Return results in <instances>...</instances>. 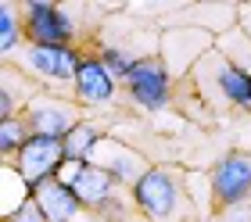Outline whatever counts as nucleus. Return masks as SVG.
Wrapping results in <instances>:
<instances>
[{
  "instance_id": "nucleus-7",
  "label": "nucleus",
  "mask_w": 251,
  "mask_h": 222,
  "mask_svg": "<svg viewBox=\"0 0 251 222\" xmlns=\"http://www.w3.org/2000/svg\"><path fill=\"white\" fill-rule=\"evenodd\" d=\"M29 65L36 68L40 75H50V79H75L79 54L65 43H32Z\"/></svg>"
},
{
  "instance_id": "nucleus-2",
  "label": "nucleus",
  "mask_w": 251,
  "mask_h": 222,
  "mask_svg": "<svg viewBox=\"0 0 251 222\" xmlns=\"http://www.w3.org/2000/svg\"><path fill=\"white\" fill-rule=\"evenodd\" d=\"M133 197H136V204H140L144 215L165 222V219H173L176 204H179V186L165 169H147L144 176L136 179Z\"/></svg>"
},
{
  "instance_id": "nucleus-10",
  "label": "nucleus",
  "mask_w": 251,
  "mask_h": 222,
  "mask_svg": "<svg viewBox=\"0 0 251 222\" xmlns=\"http://www.w3.org/2000/svg\"><path fill=\"white\" fill-rule=\"evenodd\" d=\"M29 122L32 129L43 133V136H68V129L75 125V115L65 108V104H36V108L29 111Z\"/></svg>"
},
{
  "instance_id": "nucleus-6",
  "label": "nucleus",
  "mask_w": 251,
  "mask_h": 222,
  "mask_svg": "<svg viewBox=\"0 0 251 222\" xmlns=\"http://www.w3.org/2000/svg\"><path fill=\"white\" fill-rule=\"evenodd\" d=\"M32 194H36V208L43 212V219H50V222H68V219L79 215V208H83L79 197H75V190L68 183H61L58 176L36 183Z\"/></svg>"
},
{
  "instance_id": "nucleus-16",
  "label": "nucleus",
  "mask_w": 251,
  "mask_h": 222,
  "mask_svg": "<svg viewBox=\"0 0 251 222\" xmlns=\"http://www.w3.org/2000/svg\"><path fill=\"white\" fill-rule=\"evenodd\" d=\"M11 222H47V219H43V212L36 208V201H32V204L22 208V212H18L15 219H11Z\"/></svg>"
},
{
  "instance_id": "nucleus-17",
  "label": "nucleus",
  "mask_w": 251,
  "mask_h": 222,
  "mask_svg": "<svg viewBox=\"0 0 251 222\" xmlns=\"http://www.w3.org/2000/svg\"><path fill=\"white\" fill-rule=\"evenodd\" d=\"M11 111H15V97H11L7 90H0V122L11 119Z\"/></svg>"
},
{
  "instance_id": "nucleus-8",
  "label": "nucleus",
  "mask_w": 251,
  "mask_h": 222,
  "mask_svg": "<svg viewBox=\"0 0 251 222\" xmlns=\"http://www.w3.org/2000/svg\"><path fill=\"white\" fill-rule=\"evenodd\" d=\"M75 90L86 104H104L115 93V75L108 72L100 61H79L75 68Z\"/></svg>"
},
{
  "instance_id": "nucleus-5",
  "label": "nucleus",
  "mask_w": 251,
  "mask_h": 222,
  "mask_svg": "<svg viewBox=\"0 0 251 222\" xmlns=\"http://www.w3.org/2000/svg\"><path fill=\"white\" fill-rule=\"evenodd\" d=\"M25 32L32 36V43H65L72 36V22H68L65 11L54 7L50 0H29Z\"/></svg>"
},
{
  "instance_id": "nucleus-3",
  "label": "nucleus",
  "mask_w": 251,
  "mask_h": 222,
  "mask_svg": "<svg viewBox=\"0 0 251 222\" xmlns=\"http://www.w3.org/2000/svg\"><path fill=\"white\" fill-rule=\"evenodd\" d=\"M126 86H129L133 100L147 111H158L169 100V72L154 57H140V61L129 68V75H126Z\"/></svg>"
},
{
  "instance_id": "nucleus-14",
  "label": "nucleus",
  "mask_w": 251,
  "mask_h": 222,
  "mask_svg": "<svg viewBox=\"0 0 251 222\" xmlns=\"http://www.w3.org/2000/svg\"><path fill=\"white\" fill-rule=\"evenodd\" d=\"M100 65H104L115 79H126V75H129V68H133L136 61H133L126 50H119V47H108V50L100 54Z\"/></svg>"
},
{
  "instance_id": "nucleus-13",
  "label": "nucleus",
  "mask_w": 251,
  "mask_h": 222,
  "mask_svg": "<svg viewBox=\"0 0 251 222\" xmlns=\"http://www.w3.org/2000/svg\"><path fill=\"white\" fill-rule=\"evenodd\" d=\"M18 43V18L4 0H0V54H7Z\"/></svg>"
},
{
  "instance_id": "nucleus-1",
  "label": "nucleus",
  "mask_w": 251,
  "mask_h": 222,
  "mask_svg": "<svg viewBox=\"0 0 251 222\" xmlns=\"http://www.w3.org/2000/svg\"><path fill=\"white\" fill-rule=\"evenodd\" d=\"M61 161H65V144L58 136L32 133V136H25V144L18 147V169H22V176H25L29 186L50 179L54 172L61 169Z\"/></svg>"
},
{
  "instance_id": "nucleus-12",
  "label": "nucleus",
  "mask_w": 251,
  "mask_h": 222,
  "mask_svg": "<svg viewBox=\"0 0 251 222\" xmlns=\"http://www.w3.org/2000/svg\"><path fill=\"white\" fill-rule=\"evenodd\" d=\"M97 129L94 125H72L68 129V136H61V144H65V158H75V161H86L90 154H94V147H97Z\"/></svg>"
},
{
  "instance_id": "nucleus-15",
  "label": "nucleus",
  "mask_w": 251,
  "mask_h": 222,
  "mask_svg": "<svg viewBox=\"0 0 251 222\" xmlns=\"http://www.w3.org/2000/svg\"><path fill=\"white\" fill-rule=\"evenodd\" d=\"M22 144H25V129H22V122L4 119V122H0V154H11V150H18Z\"/></svg>"
},
{
  "instance_id": "nucleus-9",
  "label": "nucleus",
  "mask_w": 251,
  "mask_h": 222,
  "mask_svg": "<svg viewBox=\"0 0 251 222\" xmlns=\"http://www.w3.org/2000/svg\"><path fill=\"white\" fill-rule=\"evenodd\" d=\"M111 186H115V179H111L100 165H90V161H83L79 176L72 179V190L79 197V204H90V208L108 204L111 201Z\"/></svg>"
},
{
  "instance_id": "nucleus-11",
  "label": "nucleus",
  "mask_w": 251,
  "mask_h": 222,
  "mask_svg": "<svg viewBox=\"0 0 251 222\" xmlns=\"http://www.w3.org/2000/svg\"><path fill=\"white\" fill-rule=\"evenodd\" d=\"M215 83H219L223 90V97L237 104V108H248L251 111V75L244 72L241 65H219V75H215Z\"/></svg>"
},
{
  "instance_id": "nucleus-4",
  "label": "nucleus",
  "mask_w": 251,
  "mask_h": 222,
  "mask_svg": "<svg viewBox=\"0 0 251 222\" xmlns=\"http://www.w3.org/2000/svg\"><path fill=\"white\" fill-rule=\"evenodd\" d=\"M212 190L223 208L244 204L251 194V154H226L212 172Z\"/></svg>"
}]
</instances>
